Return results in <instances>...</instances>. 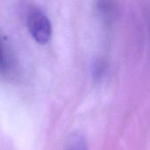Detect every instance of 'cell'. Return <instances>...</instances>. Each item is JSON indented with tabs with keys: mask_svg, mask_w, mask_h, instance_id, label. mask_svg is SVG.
<instances>
[{
	"mask_svg": "<svg viewBox=\"0 0 150 150\" xmlns=\"http://www.w3.org/2000/svg\"><path fill=\"white\" fill-rule=\"evenodd\" d=\"M27 27L33 40L45 45L51 40L52 25L49 18L40 10H33L27 16Z\"/></svg>",
	"mask_w": 150,
	"mask_h": 150,
	"instance_id": "6da1fadb",
	"label": "cell"
},
{
	"mask_svg": "<svg viewBox=\"0 0 150 150\" xmlns=\"http://www.w3.org/2000/svg\"><path fill=\"white\" fill-rule=\"evenodd\" d=\"M66 150H88V147L83 136L74 134L69 138Z\"/></svg>",
	"mask_w": 150,
	"mask_h": 150,
	"instance_id": "7a4b0ae2",
	"label": "cell"
},
{
	"mask_svg": "<svg viewBox=\"0 0 150 150\" xmlns=\"http://www.w3.org/2000/svg\"><path fill=\"white\" fill-rule=\"evenodd\" d=\"M7 69V61L5 58L4 47L0 40V71H5Z\"/></svg>",
	"mask_w": 150,
	"mask_h": 150,
	"instance_id": "3957f363",
	"label": "cell"
}]
</instances>
